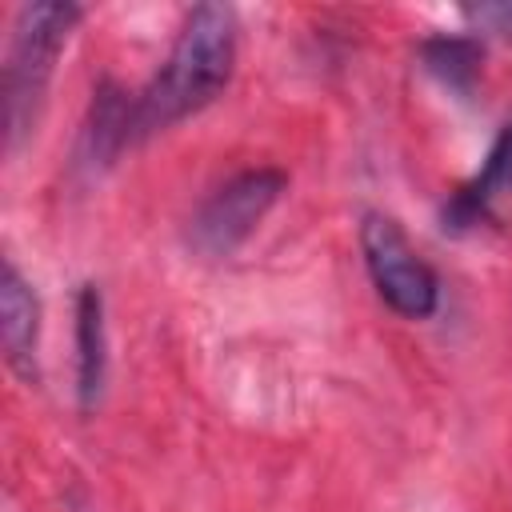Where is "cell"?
Wrapping results in <instances>:
<instances>
[{"mask_svg":"<svg viewBox=\"0 0 512 512\" xmlns=\"http://www.w3.org/2000/svg\"><path fill=\"white\" fill-rule=\"evenodd\" d=\"M236 64V12L228 4H196L160 72L132 100V136H156L184 116L208 108L232 80Z\"/></svg>","mask_w":512,"mask_h":512,"instance_id":"cell-1","label":"cell"},{"mask_svg":"<svg viewBox=\"0 0 512 512\" xmlns=\"http://www.w3.org/2000/svg\"><path fill=\"white\" fill-rule=\"evenodd\" d=\"M80 4L72 0H32L20 4L12 20V44L4 60V140L8 152H16L28 132L36 128L48 80L56 72V60L80 24Z\"/></svg>","mask_w":512,"mask_h":512,"instance_id":"cell-2","label":"cell"},{"mask_svg":"<svg viewBox=\"0 0 512 512\" xmlns=\"http://www.w3.org/2000/svg\"><path fill=\"white\" fill-rule=\"evenodd\" d=\"M360 252H364L372 288L396 316L428 320L436 312V304H440L436 272L416 256V248L408 244V236L400 232V224L392 216L368 212L360 220Z\"/></svg>","mask_w":512,"mask_h":512,"instance_id":"cell-3","label":"cell"},{"mask_svg":"<svg viewBox=\"0 0 512 512\" xmlns=\"http://www.w3.org/2000/svg\"><path fill=\"white\" fill-rule=\"evenodd\" d=\"M288 176L280 168H248L236 172L232 180H224L192 216L188 224V240L196 252L204 256H228L236 252L256 228L260 220L272 212V204L284 196Z\"/></svg>","mask_w":512,"mask_h":512,"instance_id":"cell-4","label":"cell"},{"mask_svg":"<svg viewBox=\"0 0 512 512\" xmlns=\"http://www.w3.org/2000/svg\"><path fill=\"white\" fill-rule=\"evenodd\" d=\"M36 332H40V304L32 284L20 276L12 260L0 268V340L4 360L20 380H36Z\"/></svg>","mask_w":512,"mask_h":512,"instance_id":"cell-5","label":"cell"},{"mask_svg":"<svg viewBox=\"0 0 512 512\" xmlns=\"http://www.w3.org/2000/svg\"><path fill=\"white\" fill-rule=\"evenodd\" d=\"M500 192H512V120H508V124L500 128V136L492 140V148H488L480 172L448 196V204H444V212H440L444 228H448V232H468V228H476L480 220H488L492 200H496Z\"/></svg>","mask_w":512,"mask_h":512,"instance_id":"cell-6","label":"cell"},{"mask_svg":"<svg viewBox=\"0 0 512 512\" xmlns=\"http://www.w3.org/2000/svg\"><path fill=\"white\" fill-rule=\"evenodd\" d=\"M76 400L80 408H96L108 380V336H104V296L96 284H80L76 292Z\"/></svg>","mask_w":512,"mask_h":512,"instance_id":"cell-7","label":"cell"},{"mask_svg":"<svg viewBox=\"0 0 512 512\" xmlns=\"http://www.w3.org/2000/svg\"><path fill=\"white\" fill-rule=\"evenodd\" d=\"M128 144H136V136H132V100L112 80H104L92 92V116H88V128H84V160L88 164H96V160L108 164Z\"/></svg>","mask_w":512,"mask_h":512,"instance_id":"cell-8","label":"cell"},{"mask_svg":"<svg viewBox=\"0 0 512 512\" xmlns=\"http://www.w3.org/2000/svg\"><path fill=\"white\" fill-rule=\"evenodd\" d=\"M420 60H424V68H428L444 88H452V92H472V84H476V76H480L484 52H480V44H476L472 36H448V32H440V36H428V40L420 44Z\"/></svg>","mask_w":512,"mask_h":512,"instance_id":"cell-9","label":"cell"},{"mask_svg":"<svg viewBox=\"0 0 512 512\" xmlns=\"http://www.w3.org/2000/svg\"><path fill=\"white\" fill-rule=\"evenodd\" d=\"M468 16L512 40V4H480V8H468Z\"/></svg>","mask_w":512,"mask_h":512,"instance_id":"cell-10","label":"cell"}]
</instances>
